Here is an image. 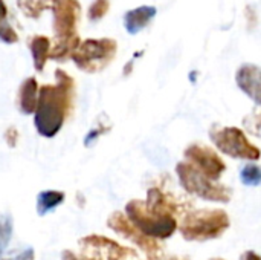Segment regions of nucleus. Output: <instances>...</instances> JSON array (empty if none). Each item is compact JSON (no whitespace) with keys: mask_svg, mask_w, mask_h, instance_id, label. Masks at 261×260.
<instances>
[{"mask_svg":"<svg viewBox=\"0 0 261 260\" xmlns=\"http://www.w3.org/2000/svg\"><path fill=\"white\" fill-rule=\"evenodd\" d=\"M110 9V0H93L87 9V17L90 21H99L107 15Z\"/></svg>","mask_w":261,"mask_h":260,"instance_id":"412c9836","label":"nucleus"},{"mask_svg":"<svg viewBox=\"0 0 261 260\" xmlns=\"http://www.w3.org/2000/svg\"><path fill=\"white\" fill-rule=\"evenodd\" d=\"M245 15H246V18H248V26H249V29H252V28L257 25V14H255V9H254L252 6H246Z\"/></svg>","mask_w":261,"mask_h":260,"instance_id":"bb28decb","label":"nucleus"},{"mask_svg":"<svg viewBox=\"0 0 261 260\" xmlns=\"http://www.w3.org/2000/svg\"><path fill=\"white\" fill-rule=\"evenodd\" d=\"M3 139H5V143H6V146L9 149H15L17 144H18V141H20V132H18V129L15 126L6 127L5 132H3Z\"/></svg>","mask_w":261,"mask_h":260,"instance_id":"b1692460","label":"nucleus"},{"mask_svg":"<svg viewBox=\"0 0 261 260\" xmlns=\"http://www.w3.org/2000/svg\"><path fill=\"white\" fill-rule=\"evenodd\" d=\"M118 43L113 38H86L72 55L75 66L86 74L102 72L116 57Z\"/></svg>","mask_w":261,"mask_h":260,"instance_id":"39448f33","label":"nucleus"},{"mask_svg":"<svg viewBox=\"0 0 261 260\" xmlns=\"http://www.w3.org/2000/svg\"><path fill=\"white\" fill-rule=\"evenodd\" d=\"M210 260H225V259H220V257H216V259H210Z\"/></svg>","mask_w":261,"mask_h":260,"instance_id":"c756f323","label":"nucleus"},{"mask_svg":"<svg viewBox=\"0 0 261 260\" xmlns=\"http://www.w3.org/2000/svg\"><path fill=\"white\" fill-rule=\"evenodd\" d=\"M110 130V126H102V124H98L96 127H93L87 135H86V138H84V146L86 147H90L101 135H104L106 132H109Z\"/></svg>","mask_w":261,"mask_h":260,"instance_id":"393cba45","label":"nucleus"},{"mask_svg":"<svg viewBox=\"0 0 261 260\" xmlns=\"http://www.w3.org/2000/svg\"><path fill=\"white\" fill-rule=\"evenodd\" d=\"M80 254L95 260H139L136 250L124 247L102 234H89L78 241Z\"/></svg>","mask_w":261,"mask_h":260,"instance_id":"0eeeda50","label":"nucleus"},{"mask_svg":"<svg viewBox=\"0 0 261 260\" xmlns=\"http://www.w3.org/2000/svg\"><path fill=\"white\" fill-rule=\"evenodd\" d=\"M14 231V219L9 213H0V257L5 254Z\"/></svg>","mask_w":261,"mask_h":260,"instance_id":"6ab92c4d","label":"nucleus"},{"mask_svg":"<svg viewBox=\"0 0 261 260\" xmlns=\"http://www.w3.org/2000/svg\"><path fill=\"white\" fill-rule=\"evenodd\" d=\"M176 175L180 187L188 195L217 204H228L232 198V190L228 185L206 178L187 161H180L176 166Z\"/></svg>","mask_w":261,"mask_h":260,"instance_id":"20e7f679","label":"nucleus"},{"mask_svg":"<svg viewBox=\"0 0 261 260\" xmlns=\"http://www.w3.org/2000/svg\"><path fill=\"white\" fill-rule=\"evenodd\" d=\"M55 0H17L20 11L28 18H38L46 9H52Z\"/></svg>","mask_w":261,"mask_h":260,"instance_id":"f3484780","label":"nucleus"},{"mask_svg":"<svg viewBox=\"0 0 261 260\" xmlns=\"http://www.w3.org/2000/svg\"><path fill=\"white\" fill-rule=\"evenodd\" d=\"M0 40L6 44H14L18 41V34L8 21V6L5 0H0Z\"/></svg>","mask_w":261,"mask_h":260,"instance_id":"a211bd4d","label":"nucleus"},{"mask_svg":"<svg viewBox=\"0 0 261 260\" xmlns=\"http://www.w3.org/2000/svg\"><path fill=\"white\" fill-rule=\"evenodd\" d=\"M61 260H95V259L86 257V256H83V254H80V253H75V251H72V250H64V251L61 253Z\"/></svg>","mask_w":261,"mask_h":260,"instance_id":"a878e982","label":"nucleus"},{"mask_svg":"<svg viewBox=\"0 0 261 260\" xmlns=\"http://www.w3.org/2000/svg\"><path fill=\"white\" fill-rule=\"evenodd\" d=\"M75 80L63 69H55V84H43L34 113V127L43 138H54L75 109Z\"/></svg>","mask_w":261,"mask_h":260,"instance_id":"f257e3e1","label":"nucleus"},{"mask_svg":"<svg viewBox=\"0 0 261 260\" xmlns=\"http://www.w3.org/2000/svg\"><path fill=\"white\" fill-rule=\"evenodd\" d=\"M38 81L35 77H28L21 81L17 92V109L21 115H34L38 103Z\"/></svg>","mask_w":261,"mask_h":260,"instance_id":"ddd939ff","label":"nucleus"},{"mask_svg":"<svg viewBox=\"0 0 261 260\" xmlns=\"http://www.w3.org/2000/svg\"><path fill=\"white\" fill-rule=\"evenodd\" d=\"M0 260H35V251L32 247H26L15 250L11 254H3Z\"/></svg>","mask_w":261,"mask_h":260,"instance_id":"5701e85b","label":"nucleus"},{"mask_svg":"<svg viewBox=\"0 0 261 260\" xmlns=\"http://www.w3.org/2000/svg\"><path fill=\"white\" fill-rule=\"evenodd\" d=\"M107 227L113 233L121 236L122 239H125V241L132 242L135 247H138L144 254H147V257L158 256L162 250L159 241H154V239L145 236L141 230H138L132 224V221L122 211H113L107 219Z\"/></svg>","mask_w":261,"mask_h":260,"instance_id":"1a4fd4ad","label":"nucleus"},{"mask_svg":"<svg viewBox=\"0 0 261 260\" xmlns=\"http://www.w3.org/2000/svg\"><path fill=\"white\" fill-rule=\"evenodd\" d=\"M210 138L216 149L220 153L234 158V159H245V161H258L261 158L260 149L252 144L248 135L232 126H214L210 130Z\"/></svg>","mask_w":261,"mask_h":260,"instance_id":"423d86ee","label":"nucleus"},{"mask_svg":"<svg viewBox=\"0 0 261 260\" xmlns=\"http://www.w3.org/2000/svg\"><path fill=\"white\" fill-rule=\"evenodd\" d=\"M66 201V193L60 190H43L37 195L35 210L40 218L54 213Z\"/></svg>","mask_w":261,"mask_h":260,"instance_id":"dca6fc26","label":"nucleus"},{"mask_svg":"<svg viewBox=\"0 0 261 260\" xmlns=\"http://www.w3.org/2000/svg\"><path fill=\"white\" fill-rule=\"evenodd\" d=\"M145 260H188L187 257H179V256H153V257H147Z\"/></svg>","mask_w":261,"mask_h":260,"instance_id":"c85d7f7f","label":"nucleus"},{"mask_svg":"<svg viewBox=\"0 0 261 260\" xmlns=\"http://www.w3.org/2000/svg\"><path fill=\"white\" fill-rule=\"evenodd\" d=\"M240 179L248 187H258L261 185V167L255 162L246 164L240 172Z\"/></svg>","mask_w":261,"mask_h":260,"instance_id":"aec40b11","label":"nucleus"},{"mask_svg":"<svg viewBox=\"0 0 261 260\" xmlns=\"http://www.w3.org/2000/svg\"><path fill=\"white\" fill-rule=\"evenodd\" d=\"M124 213L138 230L154 241L170 239L179 230V222L174 216L161 215L150 210L142 199L128 201L125 204Z\"/></svg>","mask_w":261,"mask_h":260,"instance_id":"7ed1b4c3","label":"nucleus"},{"mask_svg":"<svg viewBox=\"0 0 261 260\" xmlns=\"http://www.w3.org/2000/svg\"><path fill=\"white\" fill-rule=\"evenodd\" d=\"M158 9L151 5H142L135 9H130L124 14V28L130 35L141 32L144 28L150 25V21L156 17Z\"/></svg>","mask_w":261,"mask_h":260,"instance_id":"4468645a","label":"nucleus"},{"mask_svg":"<svg viewBox=\"0 0 261 260\" xmlns=\"http://www.w3.org/2000/svg\"><path fill=\"white\" fill-rule=\"evenodd\" d=\"M243 124H245V127H246V130L249 133L261 138V109L255 110L254 113H251L248 116H245Z\"/></svg>","mask_w":261,"mask_h":260,"instance_id":"4be33fe9","label":"nucleus"},{"mask_svg":"<svg viewBox=\"0 0 261 260\" xmlns=\"http://www.w3.org/2000/svg\"><path fill=\"white\" fill-rule=\"evenodd\" d=\"M240 260H261V256L257 254L255 251H245L240 256Z\"/></svg>","mask_w":261,"mask_h":260,"instance_id":"cd10ccee","label":"nucleus"},{"mask_svg":"<svg viewBox=\"0 0 261 260\" xmlns=\"http://www.w3.org/2000/svg\"><path fill=\"white\" fill-rule=\"evenodd\" d=\"M81 15V5L78 0H55L52 6V29L54 40L70 41L80 38L76 25Z\"/></svg>","mask_w":261,"mask_h":260,"instance_id":"6e6552de","label":"nucleus"},{"mask_svg":"<svg viewBox=\"0 0 261 260\" xmlns=\"http://www.w3.org/2000/svg\"><path fill=\"white\" fill-rule=\"evenodd\" d=\"M184 156L188 164H191L196 170L216 182H219L226 172V164L222 156L214 149L205 144L194 143L188 146L184 152Z\"/></svg>","mask_w":261,"mask_h":260,"instance_id":"9d476101","label":"nucleus"},{"mask_svg":"<svg viewBox=\"0 0 261 260\" xmlns=\"http://www.w3.org/2000/svg\"><path fill=\"white\" fill-rule=\"evenodd\" d=\"M231 225L228 213L222 208H200L184 215L179 231L188 242H206L222 238Z\"/></svg>","mask_w":261,"mask_h":260,"instance_id":"f03ea898","label":"nucleus"},{"mask_svg":"<svg viewBox=\"0 0 261 260\" xmlns=\"http://www.w3.org/2000/svg\"><path fill=\"white\" fill-rule=\"evenodd\" d=\"M236 83L240 90L255 104L261 106V67L254 63H245L237 69Z\"/></svg>","mask_w":261,"mask_h":260,"instance_id":"9b49d317","label":"nucleus"},{"mask_svg":"<svg viewBox=\"0 0 261 260\" xmlns=\"http://www.w3.org/2000/svg\"><path fill=\"white\" fill-rule=\"evenodd\" d=\"M145 205L161 215H170V216H177L180 213V207L176 201L174 196L162 190L161 187L154 185L147 190V198H145Z\"/></svg>","mask_w":261,"mask_h":260,"instance_id":"f8f14e48","label":"nucleus"},{"mask_svg":"<svg viewBox=\"0 0 261 260\" xmlns=\"http://www.w3.org/2000/svg\"><path fill=\"white\" fill-rule=\"evenodd\" d=\"M31 55H32V63L37 72H43L44 66L50 57V49H52V40L46 35L37 34L32 35L28 41Z\"/></svg>","mask_w":261,"mask_h":260,"instance_id":"2eb2a0df","label":"nucleus"}]
</instances>
